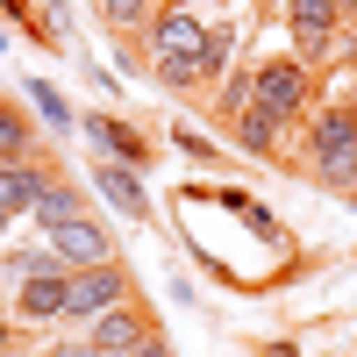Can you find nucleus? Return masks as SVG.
<instances>
[{"label": "nucleus", "instance_id": "obj_1", "mask_svg": "<svg viewBox=\"0 0 357 357\" xmlns=\"http://www.w3.org/2000/svg\"><path fill=\"white\" fill-rule=\"evenodd\" d=\"M129 301V279H122V264H100V272H79L72 279V321H100Z\"/></svg>", "mask_w": 357, "mask_h": 357}, {"label": "nucleus", "instance_id": "obj_2", "mask_svg": "<svg viewBox=\"0 0 357 357\" xmlns=\"http://www.w3.org/2000/svg\"><path fill=\"white\" fill-rule=\"evenodd\" d=\"M250 86H257V107L279 114V122H286V114H301V100H307V72H301V65H264Z\"/></svg>", "mask_w": 357, "mask_h": 357}, {"label": "nucleus", "instance_id": "obj_3", "mask_svg": "<svg viewBox=\"0 0 357 357\" xmlns=\"http://www.w3.org/2000/svg\"><path fill=\"white\" fill-rule=\"evenodd\" d=\"M86 143H100V151H107V165H143V158H151V143H143L129 122H114V114H86Z\"/></svg>", "mask_w": 357, "mask_h": 357}, {"label": "nucleus", "instance_id": "obj_4", "mask_svg": "<svg viewBox=\"0 0 357 357\" xmlns=\"http://www.w3.org/2000/svg\"><path fill=\"white\" fill-rule=\"evenodd\" d=\"M50 250L65 257V264H79V272H100V264L114 257V250H107V229H93V222H72V229H57V236H50Z\"/></svg>", "mask_w": 357, "mask_h": 357}, {"label": "nucleus", "instance_id": "obj_5", "mask_svg": "<svg viewBox=\"0 0 357 357\" xmlns=\"http://www.w3.org/2000/svg\"><path fill=\"white\" fill-rule=\"evenodd\" d=\"M15 307H22L29 321H50V314H72V279H65V272H50V279H22V293H15Z\"/></svg>", "mask_w": 357, "mask_h": 357}, {"label": "nucleus", "instance_id": "obj_6", "mask_svg": "<svg viewBox=\"0 0 357 357\" xmlns=\"http://www.w3.org/2000/svg\"><path fill=\"white\" fill-rule=\"evenodd\" d=\"M93 343H100V350H143L151 336H143V314L114 307V314H100V321H93Z\"/></svg>", "mask_w": 357, "mask_h": 357}, {"label": "nucleus", "instance_id": "obj_7", "mask_svg": "<svg viewBox=\"0 0 357 357\" xmlns=\"http://www.w3.org/2000/svg\"><path fill=\"white\" fill-rule=\"evenodd\" d=\"M336 15H343V8H321V0H301V8H293L286 22H293V36H301V50H321V43H329V29H336Z\"/></svg>", "mask_w": 357, "mask_h": 357}, {"label": "nucleus", "instance_id": "obj_8", "mask_svg": "<svg viewBox=\"0 0 357 357\" xmlns=\"http://www.w3.org/2000/svg\"><path fill=\"white\" fill-rule=\"evenodd\" d=\"M93 178H100V193L122 207V215H143V178L129 165H93Z\"/></svg>", "mask_w": 357, "mask_h": 357}, {"label": "nucleus", "instance_id": "obj_9", "mask_svg": "<svg viewBox=\"0 0 357 357\" xmlns=\"http://www.w3.org/2000/svg\"><path fill=\"white\" fill-rule=\"evenodd\" d=\"M0 193H8V200H0V207H8V215H36L50 186H43L36 172H22V165H8V186H0Z\"/></svg>", "mask_w": 357, "mask_h": 357}, {"label": "nucleus", "instance_id": "obj_10", "mask_svg": "<svg viewBox=\"0 0 357 357\" xmlns=\"http://www.w3.org/2000/svg\"><path fill=\"white\" fill-rule=\"evenodd\" d=\"M36 215L50 222V236H57V229H72V222H86V215H79V193H72V186H50Z\"/></svg>", "mask_w": 357, "mask_h": 357}, {"label": "nucleus", "instance_id": "obj_11", "mask_svg": "<svg viewBox=\"0 0 357 357\" xmlns=\"http://www.w3.org/2000/svg\"><path fill=\"white\" fill-rule=\"evenodd\" d=\"M272 143H279V114L243 107V151H272Z\"/></svg>", "mask_w": 357, "mask_h": 357}, {"label": "nucleus", "instance_id": "obj_12", "mask_svg": "<svg viewBox=\"0 0 357 357\" xmlns=\"http://www.w3.org/2000/svg\"><path fill=\"white\" fill-rule=\"evenodd\" d=\"M0 151H8V165H22V151H29V129H22V114H15V107L0 114Z\"/></svg>", "mask_w": 357, "mask_h": 357}, {"label": "nucleus", "instance_id": "obj_13", "mask_svg": "<svg viewBox=\"0 0 357 357\" xmlns=\"http://www.w3.org/2000/svg\"><path fill=\"white\" fill-rule=\"evenodd\" d=\"M29 93H36V107H43V122H50V129H72V114H65V100H57L50 86H29Z\"/></svg>", "mask_w": 357, "mask_h": 357}, {"label": "nucleus", "instance_id": "obj_14", "mask_svg": "<svg viewBox=\"0 0 357 357\" xmlns=\"http://www.w3.org/2000/svg\"><path fill=\"white\" fill-rule=\"evenodd\" d=\"M158 72H165V86H186V79H200L207 65H186V57H158Z\"/></svg>", "mask_w": 357, "mask_h": 357}, {"label": "nucleus", "instance_id": "obj_15", "mask_svg": "<svg viewBox=\"0 0 357 357\" xmlns=\"http://www.w3.org/2000/svg\"><path fill=\"white\" fill-rule=\"evenodd\" d=\"M50 357H100V343H93V336H79V343H57Z\"/></svg>", "mask_w": 357, "mask_h": 357}, {"label": "nucleus", "instance_id": "obj_16", "mask_svg": "<svg viewBox=\"0 0 357 357\" xmlns=\"http://www.w3.org/2000/svg\"><path fill=\"white\" fill-rule=\"evenodd\" d=\"M136 357H172V343H158V336H151V343H143Z\"/></svg>", "mask_w": 357, "mask_h": 357}, {"label": "nucleus", "instance_id": "obj_17", "mask_svg": "<svg viewBox=\"0 0 357 357\" xmlns=\"http://www.w3.org/2000/svg\"><path fill=\"white\" fill-rule=\"evenodd\" d=\"M350 129H357V100H350Z\"/></svg>", "mask_w": 357, "mask_h": 357}, {"label": "nucleus", "instance_id": "obj_18", "mask_svg": "<svg viewBox=\"0 0 357 357\" xmlns=\"http://www.w3.org/2000/svg\"><path fill=\"white\" fill-rule=\"evenodd\" d=\"M350 200H357V186H350Z\"/></svg>", "mask_w": 357, "mask_h": 357}]
</instances>
